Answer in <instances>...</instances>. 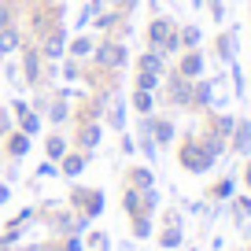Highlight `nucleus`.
<instances>
[{
	"instance_id": "58836bf2",
	"label": "nucleus",
	"mask_w": 251,
	"mask_h": 251,
	"mask_svg": "<svg viewBox=\"0 0 251 251\" xmlns=\"http://www.w3.org/2000/svg\"><path fill=\"white\" fill-rule=\"evenodd\" d=\"M244 181H248V188H251V163H248V170H244Z\"/></svg>"
},
{
	"instance_id": "a19ab883",
	"label": "nucleus",
	"mask_w": 251,
	"mask_h": 251,
	"mask_svg": "<svg viewBox=\"0 0 251 251\" xmlns=\"http://www.w3.org/2000/svg\"><path fill=\"white\" fill-rule=\"evenodd\" d=\"M23 4H30V0H23Z\"/></svg>"
},
{
	"instance_id": "2eb2a0df",
	"label": "nucleus",
	"mask_w": 251,
	"mask_h": 251,
	"mask_svg": "<svg viewBox=\"0 0 251 251\" xmlns=\"http://www.w3.org/2000/svg\"><path fill=\"white\" fill-rule=\"evenodd\" d=\"M85 166H89V155H85V151H78V148H71L67 155L59 159V174H63V177H78Z\"/></svg>"
},
{
	"instance_id": "a211bd4d",
	"label": "nucleus",
	"mask_w": 251,
	"mask_h": 251,
	"mask_svg": "<svg viewBox=\"0 0 251 251\" xmlns=\"http://www.w3.org/2000/svg\"><path fill=\"white\" fill-rule=\"evenodd\" d=\"M137 71H151V74H166L170 67H166V59L155 52V48H148V52L137 55Z\"/></svg>"
},
{
	"instance_id": "2f4dec72",
	"label": "nucleus",
	"mask_w": 251,
	"mask_h": 251,
	"mask_svg": "<svg viewBox=\"0 0 251 251\" xmlns=\"http://www.w3.org/2000/svg\"><path fill=\"white\" fill-rule=\"evenodd\" d=\"M11 129H15V115H11V107H0V137H8Z\"/></svg>"
},
{
	"instance_id": "aec40b11",
	"label": "nucleus",
	"mask_w": 251,
	"mask_h": 251,
	"mask_svg": "<svg viewBox=\"0 0 251 251\" xmlns=\"http://www.w3.org/2000/svg\"><path fill=\"white\" fill-rule=\"evenodd\" d=\"M81 71H85V63L71 59V55H63V59H59V81H67V85H78Z\"/></svg>"
},
{
	"instance_id": "4c0bfd02",
	"label": "nucleus",
	"mask_w": 251,
	"mask_h": 251,
	"mask_svg": "<svg viewBox=\"0 0 251 251\" xmlns=\"http://www.w3.org/2000/svg\"><path fill=\"white\" fill-rule=\"evenodd\" d=\"M8 196H11V188L4 185V181H0V203H8Z\"/></svg>"
},
{
	"instance_id": "ddd939ff",
	"label": "nucleus",
	"mask_w": 251,
	"mask_h": 251,
	"mask_svg": "<svg viewBox=\"0 0 251 251\" xmlns=\"http://www.w3.org/2000/svg\"><path fill=\"white\" fill-rule=\"evenodd\" d=\"M71 151V137L59 133V129H52V133L45 137V159H52V163H59L63 155Z\"/></svg>"
},
{
	"instance_id": "393cba45",
	"label": "nucleus",
	"mask_w": 251,
	"mask_h": 251,
	"mask_svg": "<svg viewBox=\"0 0 251 251\" xmlns=\"http://www.w3.org/2000/svg\"><path fill=\"white\" fill-rule=\"evenodd\" d=\"M126 185L129 188H155V181H151V170L148 166H129V174H126Z\"/></svg>"
},
{
	"instance_id": "4be33fe9",
	"label": "nucleus",
	"mask_w": 251,
	"mask_h": 251,
	"mask_svg": "<svg viewBox=\"0 0 251 251\" xmlns=\"http://www.w3.org/2000/svg\"><path fill=\"white\" fill-rule=\"evenodd\" d=\"M19 15H23V0H0V30L19 26Z\"/></svg>"
},
{
	"instance_id": "bb28decb",
	"label": "nucleus",
	"mask_w": 251,
	"mask_h": 251,
	"mask_svg": "<svg viewBox=\"0 0 251 251\" xmlns=\"http://www.w3.org/2000/svg\"><path fill=\"white\" fill-rule=\"evenodd\" d=\"M233 48H236V37H233V30L229 33H218V41H214V52H218V59L222 63H233Z\"/></svg>"
},
{
	"instance_id": "412c9836",
	"label": "nucleus",
	"mask_w": 251,
	"mask_h": 251,
	"mask_svg": "<svg viewBox=\"0 0 251 251\" xmlns=\"http://www.w3.org/2000/svg\"><path fill=\"white\" fill-rule=\"evenodd\" d=\"M151 141H155L159 148L174 141V122H170V118H159V115H151Z\"/></svg>"
},
{
	"instance_id": "c85d7f7f",
	"label": "nucleus",
	"mask_w": 251,
	"mask_h": 251,
	"mask_svg": "<svg viewBox=\"0 0 251 251\" xmlns=\"http://www.w3.org/2000/svg\"><path fill=\"white\" fill-rule=\"evenodd\" d=\"M177 37H181V48H200V41H203V33H200V26L185 23V26H177Z\"/></svg>"
},
{
	"instance_id": "c756f323",
	"label": "nucleus",
	"mask_w": 251,
	"mask_h": 251,
	"mask_svg": "<svg viewBox=\"0 0 251 251\" xmlns=\"http://www.w3.org/2000/svg\"><path fill=\"white\" fill-rule=\"evenodd\" d=\"M4 78H8L11 89H26V85H23V71H19V59H15V55L4 63Z\"/></svg>"
},
{
	"instance_id": "72a5a7b5",
	"label": "nucleus",
	"mask_w": 251,
	"mask_h": 251,
	"mask_svg": "<svg viewBox=\"0 0 251 251\" xmlns=\"http://www.w3.org/2000/svg\"><path fill=\"white\" fill-rule=\"evenodd\" d=\"M214 200H229L233 196V177H226V181H218V185H214V192H211Z\"/></svg>"
},
{
	"instance_id": "6ab92c4d",
	"label": "nucleus",
	"mask_w": 251,
	"mask_h": 251,
	"mask_svg": "<svg viewBox=\"0 0 251 251\" xmlns=\"http://www.w3.org/2000/svg\"><path fill=\"white\" fill-rule=\"evenodd\" d=\"M15 129H23V133H26V137H37V133H41V129H45V118H41V115H37V111H33V107H30V111H23V115H19V118H15Z\"/></svg>"
},
{
	"instance_id": "f3484780",
	"label": "nucleus",
	"mask_w": 251,
	"mask_h": 251,
	"mask_svg": "<svg viewBox=\"0 0 251 251\" xmlns=\"http://www.w3.org/2000/svg\"><path fill=\"white\" fill-rule=\"evenodd\" d=\"M233 151H240V155H248L251 151V118H244V122H236L233 126Z\"/></svg>"
},
{
	"instance_id": "39448f33",
	"label": "nucleus",
	"mask_w": 251,
	"mask_h": 251,
	"mask_svg": "<svg viewBox=\"0 0 251 251\" xmlns=\"http://www.w3.org/2000/svg\"><path fill=\"white\" fill-rule=\"evenodd\" d=\"M126 122H129V115H126L122 89H111L107 100H103V129H111V133H126Z\"/></svg>"
},
{
	"instance_id": "f03ea898",
	"label": "nucleus",
	"mask_w": 251,
	"mask_h": 251,
	"mask_svg": "<svg viewBox=\"0 0 251 251\" xmlns=\"http://www.w3.org/2000/svg\"><path fill=\"white\" fill-rule=\"evenodd\" d=\"M89 63L100 67V71H107V74H118V71H126V63H129V48H126V41L103 33V37H96V48H93V55H89Z\"/></svg>"
},
{
	"instance_id": "1a4fd4ad",
	"label": "nucleus",
	"mask_w": 251,
	"mask_h": 251,
	"mask_svg": "<svg viewBox=\"0 0 251 251\" xmlns=\"http://www.w3.org/2000/svg\"><path fill=\"white\" fill-rule=\"evenodd\" d=\"M174 71H177L181 78L196 81V78H203V71H207V55L200 52V48H181V52H177V67H174Z\"/></svg>"
},
{
	"instance_id": "9b49d317",
	"label": "nucleus",
	"mask_w": 251,
	"mask_h": 251,
	"mask_svg": "<svg viewBox=\"0 0 251 251\" xmlns=\"http://www.w3.org/2000/svg\"><path fill=\"white\" fill-rule=\"evenodd\" d=\"M30 148H33V137H26L23 129H11V133L4 137V155H8L11 163H23V159L30 155Z\"/></svg>"
},
{
	"instance_id": "f8f14e48",
	"label": "nucleus",
	"mask_w": 251,
	"mask_h": 251,
	"mask_svg": "<svg viewBox=\"0 0 251 251\" xmlns=\"http://www.w3.org/2000/svg\"><path fill=\"white\" fill-rule=\"evenodd\" d=\"M93 48H96V37L93 33H74L71 41H67V55H71V59H78V63H89V55H93Z\"/></svg>"
},
{
	"instance_id": "f704fd0d",
	"label": "nucleus",
	"mask_w": 251,
	"mask_h": 251,
	"mask_svg": "<svg viewBox=\"0 0 251 251\" xmlns=\"http://www.w3.org/2000/svg\"><path fill=\"white\" fill-rule=\"evenodd\" d=\"M55 174H59V163H52V159H45L37 166V177H55Z\"/></svg>"
},
{
	"instance_id": "6e6552de",
	"label": "nucleus",
	"mask_w": 251,
	"mask_h": 251,
	"mask_svg": "<svg viewBox=\"0 0 251 251\" xmlns=\"http://www.w3.org/2000/svg\"><path fill=\"white\" fill-rule=\"evenodd\" d=\"M71 207L93 222L96 214L103 211V192H100V188H74V192H71Z\"/></svg>"
},
{
	"instance_id": "dca6fc26",
	"label": "nucleus",
	"mask_w": 251,
	"mask_h": 251,
	"mask_svg": "<svg viewBox=\"0 0 251 251\" xmlns=\"http://www.w3.org/2000/svg\"><path fill=\"white\" fill-rule=\"evenodd\" d=\"M214 103V81L196 78L192 81V107H211Z\"/></svg>"
},
{
	"instance_id": "a878e982",
	"label": "nucleus",
	"mask_w": 251,
	"mask_h": 251,
	"mask_svg": "<svg viewBox=\"0 0 251 251\" xmlns=\"http://www.w3.org/2000/svg\"><path fill=\"white\" fill-rule=\"evenodd\" d=\"M133 89H141V93H159V89H163V74L137 71V78H133Z\"/></svg>"
},
{
	"instance_id": "ea45409f",
	"label": "nucleus",
	"mask_w": 251,
	"mask_h": 251,
	"mask_svg": "<svg viewBox=\"0 0 251 251\" xmlns=\"http://www.w3.org/2000/svg\"><path fill=\"white\" fill-rule=\"evenodd\" d=\"M0 155H4V137H0Z\"/></svg>"
},
{
	"instance_id": "4468645a",
	"label": "nucleus",
	"mask_w": 251,
	"mask_h": 251,
	"mask_svg": "<svg viewBox=\"0 0 251 251\" xmlns=\"http://www.w3.org/2000/svg\"><path fill=\"white\" fill-rule=\"evenodd\" d=\"M23 41H26L23 26H8V30H0V55H4V59H11V55L23 48Z\"/></svg>"
},
{
	"instance_id": "c9c22d12",
	"label": "nucleus",
	"mask_w": 251,
	"mask_h": 251,
	"mask_svg": "<svg viewBox=\"0 0 251 251\" xmlns=\"http://www.w3.org/2000/svg\"><path fill=\"white\" fill-rule=\"evenodd\" d=\"M211 15L218 19V23H222V19H226V8H222V0H211Z\"/></svg>"
},
{
	"instance_id": "20e7f679",
	"label": "nucleus",
	"mask_w": 251,
	"mask_h": 251,
	"mask_svg": "<svg viewBox=\"0 0 251 251\" xmlns=\"http://www.w3.org/2000/svg\"><path fill=\"white\" fill-rule=\"evenodd\" d=\"M163 100L170 103V107H192V81L181 78L177 71H166L163 74Z\"/></svg>"
},
{
	"instance_id": "0eeeda50",
	"label": "nucleus",
	"mask_w": 251,
	"mask_h": 251,
	"mask_svg": "<svg viewBox=\"0 0 251 251\" xmlns=\"http://www.w3.org/2000/svg\"><path fill=\"white\" fill-rule=\"evenodd\" d=\"M67 41H71V30H67V23H59V26H52V30L37 41V48H41V55H45V59L59 63L63 55H67Z\"/></svg>"
},
{
	"instance_id": "cd10ccee",
	"label": "nucleus",
	"mask_w": 251,
	"mask_h": 251,
	"mask_svg": "<svg viewBox=\"0 0 251 251\" xmlns=\"http://www.w3.org/2000/svg\"><path fill=\"white\" fill-rule=\"evenodd\" d=\"M159 244H163V248H177V244H181V226H177V214H170L166 229L159 233Z\"/></svg>"
},
{
	"instance_id": "473e14b6",
	"label": "nucleus",
	"mask_w": 251,
	"mask_h": 251,
	"mask_svg": "<svg viewBox=\"0 0 251 251\" xmlns=\"http://www.w3.org/2000/svg\"><path fill=\"white\" fill-rule=\"evenodd\" d=\"M133 233L137 236H148L151 233V218H148V214H133Z\"/></svg>"
},
{
	"instance_id": "f257e3e1",
	"label": "nucleus",
	"mask_w": 251,
	"mask_h": 251,
	"mask_svg": "<svg viewBox=\"0 0 251 251\" xmlns=\"http://www.w3.org/2000/svg\"><path fill=\"white\" fill-rule=\"evenodd\" d=\"M177 26L170 15H151L148 30H144V37H148V48H155L163 59H170V55L181 52V37H177Z\"/></svg>"
},
{
	"instance_id": "5701e85b",
	"label": "nucleus",
	"mask_w": 251,
	"mask_h": 251,
	"mask_svg": "<svg viewBox=\"0 0 251 251\" xmlns=\"http://www.w3.org/2000/svg\"><path fill=\"white\" fill-rule=\"evenodd\" d=\"M103 8H107V0H85V4H81V11H78V23H74V26H78V33L85 30V26L93 23Z\"/></svg>"
},
{
	"instance_id": "e433bc0d",
	"label": "nucleus",
	"mask_w": 251,
	"mask_h": 251,
	"mask_svg": "<svg viewBox=\"0 0 251 251\" xmlns=\"http://www.w3.org/2000/svg\"><path fill=\"white\" fill-rule=\"evenodd\" d=\"M122 151H126V155H133V151H137V144H133V137H122Z\"/></svg>"
},
{
	"instance_id": "7ed1b4c3",
	"label": "nucleus",
	"mask_w": 251,
	"mask_h": 251,
	"mask_svg": "<svg viewBox=\"0 0 251 251\" xmlns=\"http://www.w3.org/2000/svg\"><path fill=\"white\" fill-rule=\"evenodd\" d=\"M19 71H23V85L30 89H45V55H41L37 41H23V48L15 52Z\"/></svg>"
},
{
	"instance_id": "423d86ee",
	"label": "nucleus",
	"mask_w": 251,
	"mask_h": 251,
	"mask_svg": "<svg viewBox=\"0 0 251 251\" xmlns=\"http://www.w3.org/2000/svg\"><path fill=\"white\" fill-rule=\"evenodd\" d=\"M103 141V122H74V133H71V148L85 151V155H93L96 148H100Z\"/></svg>"
},
{
	"instance_id": "9d476101",
	"label": "nucleus",
	"mask_w": 251,
	"mask_h": 251,
	"mask_svg": "<svg viewBox=\"0 0 251 251\" xmlns=\"http://www.w3.org/2000/svg\"><path fill=\"white\" fill-rule=\"evenodd\" d=\"M41 118H45L48 126L71 122V118H74V103H71V100H59V96L48 93V103H45V111H41Z\"/></svg>"
},
{
	"instance_id": "b1692460",
	"label": "nucleus",
	"mask_w": 251,
	"mask_h": 251,
	"mask_svg": "<svg viewBox=\"0 0 251 251\" xmlns=\"http://www.w3.org/2000/svg\"><path fill=\"white\" fill-rule=\"evenodd\" d=\"M129 107H133L137 115H155V93H141V89H133V93H129Z\"/></svg>"
},
{
	"instance_id": "7c9ffc66",
	"label": "nucleus",
	"mask_w": 251,
	"mask_h": 251,
	"mask_svg": "<svg viewBox=\"0 0 251 251\" xmlns=\"http://www.w3.org/2000/svg\"><path fill=\"white\" fill-rule=\"evenodd\" d=\"M107 4L118 11V15H126V19H129V15L137 11V4H141V0H107Z\"/></svg>"
}]
</instances>
